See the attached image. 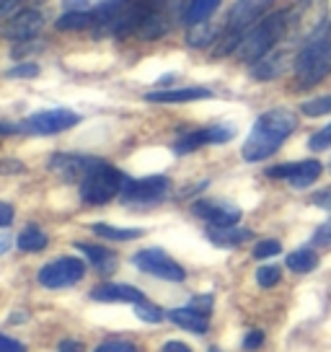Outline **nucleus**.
I'll return each instance as SVG.
<instances>
[{
  "instance_id": "nucleus-40",
  "label": "nucleus",
  "mask_w": 331,
  "mask_h": 352,
  "mask_svg": "<svg viewBox=\"0 0 331 352\" xmlns=\"http://www.w3.org/2000/svg\"><path fill=\"white\" fill-rule=\"evenodd\" d=\"M19 6H21V0H0V19L8 16V13H13Z\"/></svg>"
},
{
  "instance_id": "nucleus-32",
  "label": "nucleus",
  "mask_w": 331,
  "mask_h": 352,
  "mask_svg": "<svg viewBox=\"0 0 331 352\" xmlns=\"http://www.w3.org/2000/svg\"><path fill=\"white\" fill-rule=\"evenodd\" d=\"M34 76H39V65H34V63H21V65L8 70V78H34Z\"/></svg>"
},
{
  "instance_id": "nucleus-17",
  "label": "nucleus",
  "mask_w": 331,
  "mask_h": 352,
  "mask_svg": "<svg viewBox=\"0 0 331 352\" xmlns=\"http://www.w3.org/2000/svg\"><path fill=\"white\" fill-rule=\"evenodd\" d=\"M93 300L104 303H143L145 296L133 285H119V283H104L91 293Z\"/></svg>"
},
{
  "instance_id": "nucleus-24",
  "label": "nucleus",
  "mask_w": 331,
  "mask_h": 352,
  "mask_svg": "<svg viewBox=\"0 0 331 352\" xmlns=\"http://www.w3.org/2000/svg\"><path fill=\"white\" fill-rule=\"evenodd\" d=\"M96 26V16L89 11H67L65 16L57 19V29L60 32H73V29H89Z\"/></svg>"
},
{
  "instance_id": "nucleus-5",
  "label": "nucleus",
  "mask_w": 331,
  "mask_h": 352,
  "mask_svg": "<svg viewBox=\"0 0 331 352\" xmlns=\"http://www.w3.org/2000/svg\"><path fill=\"white\" fill-rule=\"evenodd\" d=\"M331 73V26L308 42L298 55L295 63V86L313 88Z\"/></svg>"
},
{
  "instance_id": "nucleus-18",
  "label": "nucleus",
  "mask_w": 331,
  "mask_h": 352,
  "mask_svg": "<svg viewBox=\"0 0 331 352\" xmlns=\"http://www.w3.org/2000/svg\"><path fill=\"white\" fill-rule=\"evenodd\" d=\"M168 319L174 321L176 327H181V329L197 331V334H205V331L210 329V327H207V316H205V314H199V311H194L192 306L168 311Z\"/></svg>"
},
{
  "instance_id": "nucleus-33",
  "label": "nucleus",
  "mask_w": 331,
  "mask_h": 352,
  "mask_svg": "<svg viewBox=\"0 0 331 352\" xmlns=\"http://www.w3.org/2000/svg\"><path fill=\"white\" fill-rule=\"evenodd\" d=\"M313 243L316 246H331V218L326 223H321L319 231L313 233Z\"/></svg>"
},
{
  "instance_id": "nucleus-26",
  "label": "nucleus",
  "mask_w": 331,
  "mask_h": 352,
  "mask_svg": "<svg viewBox=\"0 0 331 352\" xmlns=\"http://www.w3.org/2000/svg\"><path fill=\"white\" fill-rule=\"evenodd\" d=\"M47 246V233L36 226H29L23 228L21 236H19V249L21 252H42Z\"/></svg>"
},
{
  "instance_id": "nucleus-1",
  "label": "nucleus",
  "mask_w": 331,
  "mask_h": 352,
  "mask_svg": "<svg viewBox=\"0 0 331 352\" xmlns=\"http://www.w3.org/2000/svg\"><path fill=\"white\" fill-rule=\"evenodd\" d=\"M298 127V117L287 109H269L256 120L249 140L243 143V158L249 164H259L279 151V145Z\"/></svg>"
},
{
  "instance_id": "nucleus-46",
  "label": "nucleus",
  "mask_w": 331,
  "mask_h": 352,
  "mask_svg": "<svg viewBox=\"0 0 331 352\" xmlns=\"http://www.w3.org/2000/svg\"><path fill=\"white\" fill-rule=\"evenodd\" d=\"M36 3H42V0H36Z\"/></svg>"
},
{
  "instance_id": "nucleus-6",
  "label": "nucleus",
  "mask_w": 331,
  "mask_h": 352,
  "mask_svg": "<svg viewBox=\"0 0 331 352\" xmlns=\"http://www.w3.org/2000/svg\"><path fill=\"white\" fill-rule=\"evenodd\" d=\"M124 182H127V176L122 174V171H117L114 166H106L101 161V164L80 182V199L89 202V205H104V202L114 199L117 195H122Z\"/></svg>"
},
{
  "instance_id": "nucleus-14",
  "label": "nucleus",
  "mask_w": 331,
  "mask_h": 352,
  "mask_svg": "<svg viewBox=\"0 0 331 352\" xmlns=\"http://www.w3.org/2000/svg\"><path fill=\"white\" fill-rule=\"evenodd\" d=\"M42 26H45V16L39 11H21L0 29V34L13 42H29L42 32Z\"/></svg>"
},
{
  "instance_id": "nucleus-37",
  "label": "nucleus",
  "mask_w": 331,
  "mask_h": 352,
  "mask_svg": "<svg viewBox=\"0 0 331 352\" xmlns=\"http://www.w3.org/2000/svg\"><path fill=\"white\" fill-rule=\"evenodd\" d=\"M0 352H26V347L19 340H11V337L0 334Z\"/></svg>"
},
{
  "instance_id": "nucleus-13",
  "label": "nucleus",
  "mask_w": 331,
  "mask_h": 352,
  "mask_svg": "<svg viewBox=\"0 0 331 352\" xmlns=\"http://www.w3.org/2000/svg\"><path fill=\"white\" fill-rule=\"evenodd\" d=\"M194 212L199 218H205L212 228H228V226H238L241 220V210L231 205V202H220V199H202L194 205Z\"/></svg>"
},
{
  "instance_id": "nucleus-31",
  "label": "nucleus",
  "mask_w": 331,
  "mask_h": 352,
  "mask_svg": "<svg viewBox=\"0 0 331 352\" xmlns=\"http://www.w3.org/2000/svg\"><path fill=\"white\" fill-rule=\"evenodd\" d=\"M310 151H323V148H329L331 145V124H326L323 130H319L316 135H310Z\"/></svg>"
},
{
  "instance_id": "nucleus-38",
  "label": "nucleus",
  "mask_w": 331,
  "mask_h": 352,
  "mask_svg": "<svg viewBox=\"0 0 331 352\" xmlns=\"http://www.w3.org/2000/svg\"><path fill=\"white\" fill-rule=\"evenodd\" d=\"M13 220V208L8 202H0V228H8Z\"/></svg>"
},
{
  "instance_id": "nucleus-2",
  "label": "nucleus",
  "mask_w": 331,
  "mask_h": 352,
  "mask_svg": "<svg viewBox=\"0 0 331 352\" xmlns=\"http://www.w3.org/2000/svg\"><path fill=\"white\" fill-rule=\"evenodd\" d=\"M326 16H329L326 0H298L293 8H287L285 36L277 47H282L293 55H300V50L329 26Z\"/></svg>"
},
{
  "instance_id": "nucleus-20",
  "label": "nucleus",
  "mask_w": 331,
  "mask_h": 352,
  "mask_svg": "<svg viewBox=\"0 0 331 352\" xmlns=\"http://www.w3.org/2000/svg\"><path fill=\"white\" fill-rule=\"evenodd\" d=\"M78 252H83V256H89V262L96 267V270H106L111 272L114 270V262H117V256L109 252V249H104V246H93V243H76Z\"/></svg>"
},
{
  "instance_id": "nucleus-9",
  "label": "nucleus",
  "mask_w": 331,
  "mask_h": 352,
  "mask_svg": "<svg viewBox=\"0 0 331 352\" xmlns=\"http://www.w3.org/2000/svg\"><path fill=\"white\" fill-rule=\"evenodd\" d=\"M135 264H137V270H143L148 275H155L161 277V280H171V283H181L184 280V270H181V264H176L171 256L161 249H143V252L135 254Z\"/></svg>"
},
{
  "instance_id": "nucleus-11",
  "label": "nucleus",
  "mask_w": 331,
  "mask_h": 352,
  "mask_svg": "<svg viewBox=\"0 0 331 352\" xmlns=\"http://www.w3.org/2000/svg\"><path fill=\"white\" fill-rule=\"evenodd\" d=\"M266 176H272V179H285V182H290V187L306 189L321 176V164L313 161V158H308V161H295V164L272 166V168H266Z\"/></svg>"
},
{
  "instance_id": "nucleus-4",
  "label": "nucleus",
  "mask_w": 331,
  "mask_h": 352,
  "mask_svg": "<svg viewBox=\"0 0 331 352\" xmlns=\"http://www.w3.org/2000/svg\"><path fill=\"white\" fill-rule=\"evenodd\" d=\"M285 26H287V11L269 13L266 19H262V21L256 23L254 29L241 39L238 50H236L238 60H241V63H249V65L259 63L262 57L269 55L277 44L282 42Z\"/></svg>"
},
{
  "instance_id": "nucleus-35",
  "label": "nucleus",
  "mask_w": 331,
  "mask_h": 352,
  "mask_svg": "<svg viewBox=\"0 0 331 352\" xmlns=\"http://www.w3.org/2000/svg\"><path fill=\"white\" fill-rule=\"evenodd\" d=\"M189 306L194 308V311H199V314H205V316H210L212 311V296H197L192 298V303Z\"/></svg>"
},
{
  "instance_id": "nucleus-15",
  "label": "nucleus",
  "mask_w": 331,
  "mask_h": 352,
  "mask_svg": "<svg viewBox=\"0 0 331 352\" xmlns=\"http://www.w3.org/2000/svg\"><path fill=\"white\" fill-rule=\"evenodd\" d=\"M99 164V158H89V155H52L49 168L67 182H83Z\"/></svg>"
},
{
  "instance_id": "nucleus-36",
  "label": "nucleus",
  "mask_w": 331,
  "mask_h": 352,
  "mask_svg": "<svg viewBox=\"0 0 331 352\" xmlns=\"http://www.w3.org/2000/svg\"><path fill=\"white\" fill-rule=\"evenodd\" d=\"M262 342H264V334L259 329H254V331H249L246 334V340H243V350H259L262 347Z\"/></svg>"
},
{
  "instance_id": "nucleus-8",
  "label": "nucleus",
  "mask_w": 331,
  "mask_h": 352,
  "mask_svg": "<svg viewBox=\"0 0 331 352\" xmlns=\"http://www.w3.org/2000/svg\"><path fill=\"white\" fill-rule=\"evenodd\" d=\"M83 275H86V264L76 256H62V259H55L39 270V283L49 290H57V287L76 285Z\"/></svg>"
},
{
  "instance_id": "nucleus-19",
  "label": "nucleus",
  "mask_w": 331,
  "mask_h": 352,
  "mask_svg": "<svg viewBox=\"0 0 331 352\" xmlns=\"http://www.w3.org/2000/svg\"><path fill=\"white\" fill-rule=\"evenodd\" d=\"M254 233L249 228H238V226H228V228H212L207 231V239H210L215 246H222V249H233V246H241L251 239Z\"/></svg>"
},
{
  "instance_id": "nucleus-45",
  "label": "nucleus",
  "mask_w": 331,
  "mask_h": 352,
  "mask_svg": "<svg viewBox=\"0 0 331 352\" xmlns=\"http://www.w3.org/2000/svg\"><path fill=\"white\" fill-rule=\"evenodd\" d=\"M210 352H220V350H218V347H210Z\"/></svg>"
},
{
  "instance_id": "nucleus-41",
  "label": "nucleus",
  "mask_w": 331,
  "mask_h": 352,
  "mask_svg": "<svg viewBox=\"0 0 331 352\" xmlns=\"http://www.w3.org/2000/svg\"><path fill=\"white\" fill-rule=\"evenodd\" d=\"M161 352H192V350H189L184 342H166Z\"/></svg>"
},
{
  "instance_id": "nucleus-30",
  "label": "nucleus",
  "mask_w": 331,
  "mask_h": 352,
  "mask_svg": "<svg viewBox=\"0 0 331 352\" xmlns=\"http://www.w3.org/2000/svg\"><path fill=\"white\" fill-rule=\"evenodd\" d=\"M282 252V243L275 241V239H266V241H259L254 246V256L256 259H269V256H277Z\"/></svg>"
},
{
  "instance_id": "nucleus-43",
  "label": "nucleus",
  "mask_w": 331,
  "mask_h": 352,
  "mask_svg": "<svg viewBox=\"0 0 331 352\" xmlns=\"http://www.w3.org/2000/svg\"><path fill=\"white\" fill-rule=\"evenodd\" d=\"M11 132H23V124H0V135H11Z\"/></svg>"
},
{
  "instance_id": "nucleus-22",
  "label": "nucleus",
  "mask_w": 331,
  "mask_h": 352,
  "mask_svg": "<svg viewBox=\"0 0 331 352\" xmlns=\"http://www.w3.org/2000/svg\"><path fill=\"white\" fill-rule=\"evenodd\" d=\"M218 42V26L210 21H202L189 26L187 32V44L189 47H207V44Z\"/></svg>"
},
{
  "instance_id": "nucleus-12",
  "label": "nucleus",
  "mask_w": 331,
  "mask_h": 352,
  "mask_svg": "<svg viewBox=\"0 0 331 352\" xmlns=\"http://www.w3.org/2000/svg\"><path fill=\"white\" fill-rule=\"evenodd\" d=\"M231 138H233V130H231V127H225V124H215V127H205V130L187 132L184 138H179V140H176V145H174V151H176L179 155L194 153V151H199L202 145L228 143Z\"/></svg>"
},
{
  "instance_id": "nucleus-27",
  "label": "nucleus",
  "mask_w": 331,
  "mask_h": 352,
  "mask_svg": "<svg viewBox=\"0 0 331 352\" xmlns=\"http://www.w3.org/2000/svg\"><path fill=\"white\" fill-rule=\"evenodd\" d=\"M300 111H303L306 117H323V114H331V94L303 101V104H300Z\"/></svg>"
},
{
  "instance_id": "nucleus-7",
  "label": "nucleus",
  "mask_w": 331,
  "mask_h": 352,
  "mask_svg": "<svg viewBox=\"0 0 331 352\" xmlns=\"http://www.w3.org/2000/svg\"><path fill=\"white\" fill-rule=\"evenodd\" d=\"M171 182L166 176H145V179H127L122 189V199L130 205H153L168 195Z\"/></svg>"
},
{
  "instance_id": "nucleus-16",
  "label": "nucleus",
  "mask_w": 331,
  "mask_h": 352,
  "mask_svg": "<svg viewBox=\"0 0 331 352\" xmlns=\"http://www.w3.org/2000/svg\"><path fill=\"white\" fill-rule=\"evenodd\" d=\"M212 91L202 86H189V88H166V91H150L145 94V101L150 104H187V101L210 99Z\"/></svg>"
},
{
  "instance_id": "nucleus-25",
  "label": "nucleus",
  "mask_w": 331,
  "mask_h": 352,
  "mask_svg": "<svg viewBox=\"0 0 331 352\" xmlns=\"http://www.w3.org/2000/svg\"><path fill=\"white\" fill-rule=\"evenodd\" d=\"M91 231L101 236V239H109V241H133V239H140L143 231L140 228H114L109 223H96Z\"/></svg>"
},
{
  "instance_id": "nucleus-21",
  "label": "nucleus",
  "mask_w": 331,
  "mask_h": 352,
  "mask_svg": "<svg viewBox=\"0 0 331 352\" xmlns=\"http://www.w3.org/2000/svg\"><path fill=\"white\" fill-rule=\"evenodd\" d=\"M218 6H220V0H189L187 11H184V21H187V26L207 21L212 13L218 11Z\"/></svg>"
},
{
  "instance_id": "nucleus-29",
  "label": "nucleus",
  "mask_w": 331,
  "mask_h": 352,
  "mask_svg": "<svg viewBox=\"0 0 331 352\" xmlns=\"http://www.w3.org/2000/svg\"><path fill=\"white\" fill-rule=\"evenodd\" d=\"M135 314H137V319H143L145 324H158V321H163V311L158 306H153V303H148V300L135 303Z\"/></svg>"
},
{
  "instance_id": "nucleus-23",
  "label": "nucleus",
  "mask_w": 331,
  "mask_h": 352,
  "mask_svg": "<svg viewBox=\"0 0 331 352\" xmlns=\"http://www.w3.org/2000/svg\"><path fill=\"white\" fill-rule=\"evenodd\" d=\"M285 264L293 272H298V275H308V272L316 270V264H319V254L313 252V249H298V252L287 254Z\"/></svg>"
},
{
  "instance_id": "nucleus-34",
  "label": "nucleus",
  "mask_w": 331,
  "mask_h": 352,
  "mask_svg": "<svg viewBox=\"0 0 331 352\" xmlns=\"http://www.w3.org/2000/svg\"><path fill=\"white\" fill-rule=\"evenodd\" d=\"M96 352H137L133 342H104Z\"/></svg>"
},
{
  "instance_id": "nucleus-44",
  "label": "nucleus",
  "mask_w": 331,
  "mask_h": 352,
  "mask_svg": "<svg viewBox=\"0 0 331 352\" xmlns=\"http://www.w3.org/2000/svg\"><path fill=\"white\" fill-rule=\"evenodd\" d=\"M89 0H65V6L70 11H83V6H86Z\"/></svg>"
},
{
  "instance_id": "nucleus-42",
  "label": "nucleus",
  "mask_w": 331,
  "mask_h": 352,
  "mask_svg": "<svg viewBox=\"0 0 331 352\" xmlns=\"http://www.w3.org/2000/svg\"><path fill=\"white\" fill-rule=\"evenodd\" d=\"M8 249H11V233L0 231V254H5Z\"/></svg>"
},
{
  "instance_id": "nucleus-39",
  "label": "nucleus",
  "mask_w": 331,
  "mask_h": 352,
  "mask_svg": "<svg viewBox=\"0 0 331 352\" xmlns=\"http://www.w3.org/2000/svg\"><path fill=\"white\" fill-rule=\"evenodd\" d=\"M57 350L60 352H83V344H80L78 340H62Z\"/></svg>"
},
{
  "instance_id": "nucleus-10",
  "label": "nucleus",
  "mask_w": 331,
  "mask_h": 352,
  "mask_svg": "<svg viewBox=\"0 0 331 352\" xmlns=\"http://www.w3.org/2000/svg\"><path fill=\"white\" fill-rule=\"evenodd\" d=\"M80 117L70 109H47L36 111L29 120L23 122V132H34V135H55V132L70 130L76 127Z\"/></svg>"
},
{
  "instance_id": "nucleus-28",
  "label": "nucleus",
  "mask_w": 331,
  "mask_h": 352,
  "mask_svg": "<svg viewBox=\"0 0 331 352\" xmlns=\"http://www.w3.org/2000/svg\"><path fill=\"white\" fill-rule=\"evenodd\" d=\"M279 280H282V270H279L277 264H264V267H259V272H256V283L262 287H275Z\"/></svg>"
},
{
  "instance_id": "nucleus-3",
  "label": "nucleus",
  "mask_w": 331,
  "mask_h": 352,
  "mask_svg": "<svg viewBox=\"0 0 331 352\" xmlns=\"http://www.w3.org/2000/svg\"><path fill=\"white\" fill-rule=\"evenodd\" d=\"M272 0H236V6L228 13L225 29L218 36V47H215V57H225L238 50V44L246 34L254 29L256 23L264 19V13L269 11Z\"/></svg>"
}]
</instances>
